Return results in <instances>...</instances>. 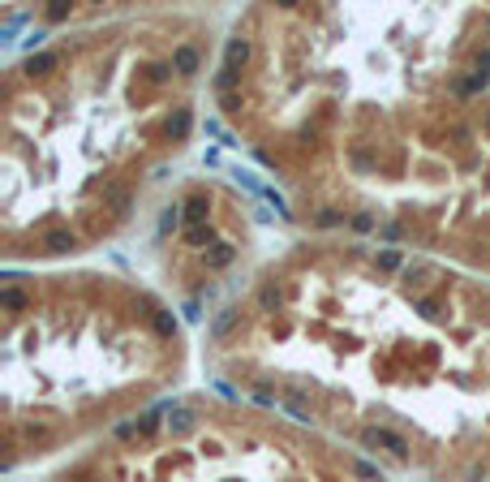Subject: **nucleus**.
Listing matches in <instances>:
<instances>
[{
    "mask_svg": "<svg viewBox=\"0 0 490 482\" xmlns=\"http://www.w3.org/2000/svg\"><path fill=\"white\" fill-rule=\"evenodd\" d=\"M189 130H194V112H189V108H176L172 117H168V125H163V134H168L172 142H185Z\"/></svg>",
    "mask_w": 490,
    "mask_h": 482,
    "instance_id": "4",
    "label": "nucleus"
},
{
    "mask_svg": "<svg viewBox=\"0 0 490 482\" xmlns=\"http://www.w3.org/2000/svg\"><path fill=\"white\" fill-rule=\"evenodd\" d=\"M314 224H318V229H336V224H345V216L331 211V207H323V211L314 216Z\"/></svg>",
    "mask_w": 490,
    "mask_h": 482,
    "instance_id": "19",
    "label": "nucleus"
},
{
    "mask_svg": "<svg viewBox=\"0 0 490 482\" xmlns=\"http://www.w3.org/2000/svg\"><path fill=\"white\" fill-rule=\"evenodd\" d=\"M349 229H353V233H370V229H374V216H370V211L349 216Z\"/></svg>",
    "mask_w": 490,
    "mask_h": 482,
    "instance_id": "20",
    "label": "nucleus"
},
{
    "mask_svg": "<svg viewBox=\"0 0 490 482\" xmlns=\"http://www.w3.org/2000/svg\"><path fill=\"white\" fill-rule=\"evenodd\" d=\"M237 78H241V73H237V69H228V65H224V69L215 73V91L224 95V100H228V95H233V87H237Z\"/></svg>",
    "mask_w": 490,
    "mask_h": 482,
    "instance_id": "16",
    "label": "nucleus"
},
{
    "mask_svg": "<svg viewBox=\"0 0 490 482\" xmlns=\"http://www.w3.org/2000/svg\"><path fill=\"white\" fill-rule=\"evenodd\" d=\"M280 405L297 417V422H314V417H310V409H305V392H297V388H288L284 396H280Z\"/></svg>",
    "mask_w": 490,
    "mask_h": 482,
    "instance_id": "8",
    "label": "nucleus"
},
{
    "mask_svg": "<svg viewBox=\"0 0 490 482\" xmlns=\"http://www.w3.org/2000/svg\"><path fill=\"white\" fill-rule=\"evenodd\" d=\"M258 306H263V310H280L284 306V284L267 280L263 288H258Z\"/></svg>",
    "mask_w": 490,
    "mask_h": 482,
    "instance_id": "11",
    "label": "nucleus"
},
{
    "mask_svg": "<svg viewBox=\"0 0 490 482\" xmlns=\"http://www.w3.org/2000/svg\"><path fill=\"white\" fill-rule=\"evenodd\" d=\"M233 259H237V246H228V241H220L215 250H207V267H211V271L233 267Z\"/></svg>",
    "mask_w": 490,
    "mask_h": 482,
    "instance_id": "10",
    "label": "nucleus"
},
{
    "mask_svg": "<svg viewBox=\"0 0 490 482\" xmlns=\"http://www.w3.org/2000/svg\"><path fill=\"white\" fill-rule=\"evenodd\" d=\"M104 207H112L117 216H125L129 207H134V194H129V185H104Z\"/></svg>",
    "mask_w": 490,
    "mask_h": 482,
    "instance_id": "5",
    "label": "nucleus"
},
{
    "mask_svg": "<svg viewBox=\"0 0 490 482\" xmlns=\"http://www.w3.org/2000/svg\"><path fill=\"white\" fill-rule=\"evenodd\" d=\"M486 478V465H469V482H482Z\"/></svg>",
    "mask_w": 490,
    "mask_h": 482,
    "instance_id": "27",
    "label": "nucleus"
},
{
    "mask_svg": "<svg viewBox=\"0 0 490 482\" xmlns=\"http://www.w3.org/2000/svg\"><path fill=\"white\" fill-rule=\"evenodd\" d=\"M198 65H202V56H198V47H194V43H176L172 47V73L189 78V73H198Z\"/></svg>",
    "mask_w": 490,
    "mask_h": 482,
    "instance_id": "2",
    "label": "nucleus"
},
{
    "mask_svg": "<svg viewBox=\"0 0 490 482\" xmlns=\"http://www.w3.org/2000/svg\"><path fill=\"white\" fill-rule=\"evenodd\" d=\"M379 237L383 241H400V229H396V224H387V229H379Z\"/></svg>",
    "mask_w": 490,
    "mask_h": 482,
    "instance_id": "26",
    "label": "nucleus"
},
{
    "mask_svg": "<svg viewBox=\"0 0 490 482\" xmlns=\"http://www.w3.org/2000/svg\"><path fill=\"white\" fill-rule=\"evenodd\" d=\"M417 314L421 319H439V301L434 297H417Z\"/></svg>",
    "mask_w": 490,
    "mask_h": 482,
    "instance_id": "22",
    "label": "nucleus"
},
{
    "mask_svg": "<svg viewBox=\"0 0 490 482\" xmlns=\"http://www.w3.org/2000/svg\"><path fill=\"white\" fill-rule=\"evenodd\" d=\"M47 18H52V22H60V18H69V5H52V9H47Z\"/></svg>",
    "mask_w": 490,
    "mask_h": 482,
    "instance_id": "25",
    "label": "nucleus"
},
{
    "mask_svg": "<svg viewBox=\"0 0 490 482\" xmlns=\"http://www.w3.org/2000/svg\"><path fill=\"white\" fill-rule=\"evenodd\" d=\"M245 60H250V39H228V47H224V65H228V69H241Z\"/></svg>",
    "mask_w": 490,
    "mask_h": 482,
    "instance_id": "9",
    "label": "nucleus"
},
{
    "mask_svg": "<svg viewBox=\"0 0 490 482\" xmlns=\"http://www.w3.org/2000/svg\"><path fill=\"white\" fill-rule=\"evenodd\" d=\"M181 216H185V211H181V203H172L168 211H163V220H159V233H172L176 224H181Z\"/></svg>",
    "mask_w": 490,
    "mask_h": 482,
    "instance_id": "18",
    "label": "nucleus"
},
{
    "mask_svg": "<svg viewBox=\"0 0 490 482\" xmlns=\"http://www.w3.org/2000/svg\"><path fill=\"white\" fill-rule=\"evenodd\" d=\"M233 323H237V310H224V314L215 319V323H211V332H215V336H224V332L233 328Z\"/></svg>",
    "mask_w": 490,
    "mask_h": 482,
    "instance_id": "21",
    "label": "nucleus"
},
{
    "mask_svg": "<svg viewBox=\"0 0 490 482\" xmlns=\"http://www.w3.org/2000/svg\"><path fill=\"white\" fill-rule=\"evenodd\" d=\"M478 78H486V82H490V47L478 56Z\"/></svg>",
    "mask_w": 490,
    "mask_h": 482,
    "instance_id": "24",
    "label": "nucleus"
},
{
    "mask_svg": "<svg viewBox=\"0 0 490 482\" xmlns=\"http://www.w3.org/2000/svg\"><path fill=\"white\" fill-rule=\"evenodd\" d=\"M486 125H490V112H486Z\"/></svg>",
    "mask_w": 490,
    "mask_h": 482,
    "instance_id": "28",
    "label": "nucleus"
},
{
    "mask_svg": "<svg viewBox=\"0 0 490 482\" xmlns=\"http://www.w3.org/2000/svg\"><path fill=\"white\" fill-rule=\"evenodd\" d=\"M78 246V233L73 229H52V233H43V250H52V254H65V250H73Z\"/></svg>",
    "mask_w": 490,
    "mask_h": 482,
    "instance_id": "7",
    "label": "nucleus"
},
{
    "mask_svg": "<svg viewBox=\"0 0 490 482\" xmlns=\"http://www.w3.org/2000/svg\"><path fill=\"white\" fill-rule=\"evenodd\" d=\"M362 448L366 452H387L396 461H408V439L391 426H362Z\"/></svg>",
    "mask_w": 490,
    "mask_h": 482,
    "instance_id": "1",
    "label": "nucleus"
},
{
    "mask_svg": "<svg viewBox=\"0 0 490 482\" xmlns=\"http://www.w3.org/2000/svg\"><path fill=\"white\" fill-rule=\"evenodd\" d=\"M168 426H172V435H189V431H194V409L176 405V409H172V417H168Z\"/></svg>",
    "mask_w": 490,
    "mask_h": 482,
    "instance_id": "13",
    "label": "nucleus"
},
{
    "mask_svg": "<svg viewBox=\"0 0 490 482\" xmlns=\"http://www.w3.org/2000/svg\"><path fill=\"white\" fill-rule=\"evenodd\" d=\"M159 431V413H142V422H138V435H155Z\"/></svg>",
    "mask_w": 490,
    "mask_h": 482,
    "instance_id": "23",
    "label": "nucleus"
},
{
    "mask_svg": "<svg viewBox=\"0 0 490 482\" xmlns=\"http://www.w3.org/2000/svg\"><path fill=\"white\" fill-rule=\"evenodd\" d=\"M486 87V78H478V73H469V78H456V82H452V91L456 95H478Z\"/></svg>",
    "mask_w": 490,
    "mask_h": 482,
    "instance_id": "15",
    "label": "nucleus"
},
{
    "mask_svg": "<svg viewBox=\"0 0 490 482\" xmlns=\"http://www.w3.org/2000/svg\"><path fill=\"white\" fill-rule=\"evenodd\" d=\"M22 69H26L30 78H47V73H56V69H60V52H30Z\"/></svg>",
    "mask_w": 490,
    "mask_h": 482,
    "instance_id": "3",
    "label": "nucleus"
},
{
    "mask_svg": "<svg viewBox=\"0 0 490 482\" xmlns=\"http://www.w3.org/2000/svg\"><path fill=\"white\" fill-rule=\"evenodd\" d=\"M0 306H5V310H26V306H30V297L22 293L18 284H5V288H0Z\"/></svg>",
    "mask_w": 490,
    "mask_h": 482,
    "instance_id": "12",
    "label": "nucleus"
},
{
    "mask_svg": "<svg viewBox=\"0 0 490 482\" xmlns=\"http://www.w3.org/2000/svg\"><path fill=\"white\" fill-rule=\"evenodd\" d=\"M374 263H379V271H400V267H404V254H400L396 246H387V250L374 254Z\"/></svg>",
    "mask_w": 490,
    "mask_h": 482,
    "instance_id": "14",
    "label": "nucleus"
},
{
    "mask_svg": "<svg viewBox=\"0 0 490 482\" xmlns=\"http://www.w3.org/2000/svg\"><path fill=\"white\" fill-rule=\"evenodd\" d=\"M151 323H155L159 336H172V332H176V319H172L168 310H155V314H151Z\"/></svg>",
    "mask_w": 490,
    "mask_h": 482,
    "instance_id": "17",
    "label": "nucleus"
},
{
    "mask_svg": "<svg viewBox=\"0 0 490 482\" xmlns=\"http://www.w3.org/2000/svg\"><path fill=\"white\" fill-rule=\"evenodd\" d=\"M181 211H185V220H189V229H198V224H207L211 203H207V194H189V198L181 203Z\"/></svg>",
    "mask_w": 490,
    "mask_h": 482,
    "instance_id": "6",
    "label": "nucleus"
}]
</instances>
